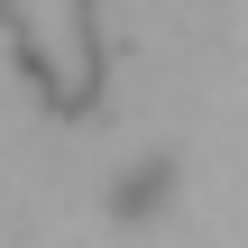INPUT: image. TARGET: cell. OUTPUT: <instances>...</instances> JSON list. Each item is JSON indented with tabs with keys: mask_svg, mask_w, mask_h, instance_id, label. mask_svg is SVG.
<instances>
[{
	"mask_svg": "<svg viewBox=\"0 0 248 248\" xmlns=\"http://www.w3.org/2000/svg\"><path fill=\"white\" fill-rule=\"evenodd\" d=\"M166 193H175V156H147V166H129V175L110 184V212H120V221H156Z\"/></svg>",
	"mask_w": 248,
	"mask_h": 248,
	"instance_id": "obj_1",
	"label": "cell"
}]
</instances>
